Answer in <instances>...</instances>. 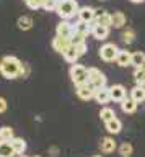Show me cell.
<instances>
[{
    "mask_svg": "<svg viewBox=\"0 0 145 157\" xmlns=\"http://www.w3.org/2000/svg\"><path fill=\"white\" fill-rule=\"evenodd\" d=\"M134 80L137 82V85H143V87H145V66L135 69V72H134Z\"/></svg>",
    "mask_w": 145,
    "mask_h": 157,
    "instance_id": "25",
    "label": "cell"
},
{
    "mask_svg": "<svg viewBox=\"0 0 145 157\" xmlns=\"http://www.w3.org/2000/svg\"><path fill=\"white\" fill-rule=\"evenodd\" d=\"M7 100H5V98H3V97H0V113H5L7 111Z\"/></svg>",
    "mask_w": 145,
    "mask_h": 157,
    "instance_id": "34",
    "label": "cell"
},
{
    "mask_svg": "<svg viewBox=\"0 0 145 157\" xmlns=\"http://www.w3.org/2000/svg\"><path fill=\"white\" fill-rule=\"evenodd\" d=\"M78 20H82V21H86V23H90V21H93L95 20V8L93 7H80L78 10Z\"/></svg>",
    "mask_w": 145,
    "mask_h": 157,
    "instance_id": "12",
    "label": "cell"
},
{
    "mask_svg": "<svg viewBox=\"0 0 145 157\" xmlns=\"http://www.w3.org/2000/svg\"><path fill=\"white\" fill-rule=\"evenodd\" d=\"M95 100L100 103V105H106L108 101H111V88L108 87H101L95 92Z\"/></svg>",
    "mask_w": 145,
    "mask_h": 157,
    "instance_id": "10",
    "label": "cell"
},
{
    "mask_svg": "<svg viewBox=\"0 0 145 157\" xmlns=\"http://www.w3.org/2000/svg\"><path fill=\"white\" fill-rule=\"evenodd\" d=\"M72 44L70 38H64V36H56L54 39H52V48H54V51L64 54V51L67 48H69Z\"/></svg>",
    "mask_w": 145,
    "mask_h": 157,
    "instance_id": "9",
    "label": "cell"
},
{
    "mask_svg": "<svg viewBox=\"0 0 145 157\" xmlns=\"http://www.w3.org/2000/svg\"><path fill=\"white\" fill-rule=\"evenodd\" d=\"M57 36H64V38H70L72 33H74V25L69 23V20H62V21L57 25L56 28Z\"/></svg>",
    "mask_w": 145,
    "mask_h": 157,
    "instance_id": "8",
    "label": "cell"
},
{
    "mask_svg": "<svg viewBox=\"0 0 145 157\" xmlns=\"http://www.w3.org/2000/svg\"><path fill=\"white\" fill-rule=\"evenodd\" d=\"M34 157H39V155H34Z\"/></svg>",
    "mask_w": 145,
    "mask_h": 157,
    "instance_id": "38",
    "label": "cell"
},
{
    "mask_svg": "<svg viewBox=\"0 0 145 157\" xmlns=\"http://www.w3.org/2000/svg\"><path fill=\"white\" fill-rule=\"evenodd\" d=\"M12 146H13V149H15L16 155L25 154V151H26V142H25V139H21V137H13V139H12Z\"/></svg>",
    "mask_w": 145,
    "mask_h": 157,
    "instance_id": "20",
    "label": "cell"
},
{
    "mask_svg": "<svg viewBox=\"0 0 145 157\" xmlns=\"http://www.w3.org/2000/svg\"><path fill=\"white\" fill-rule=\"evenodd\" d=\"M95 92L96 90L90 85V83H82V85L77 87V95H78L80 100H85V101L95 98Z\"/></svg>",
    "mask_w": 145,
    "mask_h": 157,
    "instance_id": "6",
    "label": "cell"
},
{
    "mask_svg": "<svg viewBox=\"0 0 145 157\" xmlns=\"http://www.w3.org/2000/svg\"><path fill=\"white\" fill-rule=\"evenodd\" d=\"M23 2H25L31 10H39V8L44 7V2H46V0H23Z\"/></svg>",
    "mask_w": 145,
    "mask_h": 157,
    "instance_id": "30",
    "label": "cell"
},
{
    "mask_svg": "<svg viewBox=\"0 0 145 157\" xmlns=\"http://www.w3.org/2000/svg\"><path fill=\"white\" fill-rule=\"evenodd\" d=\"M91 34H93L96 39L103 41V39H106V38L109 36V26H104V25L96 23V25H95V28H93V31H91Z\"/></svg>",
    "mask_w": 145,
    "mask_h": 157,
    "instance_id": "14",
    "label": "cell"
},
{
    "mask_svg": "<svg viewBox=\"0 0 145 157\" xmlns=\"http://www.w3.org/2000/svg\"><path fill=\"white\" fill-rule=\"evenodd\" d=\"M137 105H139V103L135 101L134 98H130V97H129V98L125 97L124 100L121 101V108H122V111L127 113V115H132V113L137 110Z\"/></svg>",
    "mask_w": 145,
    "mask_h": 157,
    "instance_id": "16",
    "label": "cell"
},
{
    "mask_svg": "<svg viewBox=\"0 0 145 157\" xmlns=\"http://www.w3.org/2000/svg\"><path fill=\"white\" fill-rule=\"evenodd\" d=\"M130 66H134L135 69L145 66V52H142V51L132 52V62H130Z\"/></svg>",
    "mask_w": 145,
    "mask_h": 157,
    "instance_id": "21",
    "label": "cell"
},
{
    "mask_svg": "<svg viewBox=\"0 0 145 157\" xmlns=\"http://www.w3.org/2000/svg\"><path fill=\"white\" fill-rule=\"evenodd\" d=\"M16 25H18V28H20L21 31H28V29L33 28V20L30 17H20Z\"/></svg>",
    "mask_w": 145,
    "mask_h": 157,
    "instance_id": "23",
    "label": "cell"
},
{
    "mask_svg": "<svg viewBox=\"0 0 145 157\" xmlns=\"http://www.w3.org/2000/svg\"><path fill=\"white\" fill-rule=\"evenodd\" d=\"M78 10H80V7H78L77 0H60L56 12L62 20H70L75 15H78Z\"/></svg>",
    "mask_w": 145,
    "mask_h": 157,
    "instance_id": "2",
    "label": "cell"
},
{
    "mask_svg": "<svg viewBox=\"0 0 145 157\" xmlns=\"http://www.w3.org/2000/svg\"><path fill=\"white\" fill-rule=\"evenodd\" d=\"M86 36H88V34L74 29V33H72V36H70V41L74 46H77V44H80V43H86Z\"/></svg>",
    "mask_w": 145,
    "mask_h": 157,
    "instance_id": "24",
    "label": "cell"
},
{
    "mask_svg": "<svg viewBox=\"0 0 145 157\" xmlns=\"http://www.w3.org/2000/svg\"><path fill=\"white\" fill-rule=\"evenodd\" d=\"M109 88H111V100L113 101L121 103L125 97H127V90H125V87L121 85V83H114V85L109 87Z\"/></svg>",
    "mask_w": 145,
    "mask_h": 157,
    "instance_id": "7",
    "label": "cell"
},
{
    "mask_svg": "<svg viewBox=\"0 0 145 157\" xmlns=\"http://www.w3.org/2000/svg\"><path fill=\"white\" fill-rule=\"evenodd\" d=\"M95 157H100V155H95Z\"/></svg>",
    "mask_w": 145,
    "mask_h": 157,
    "instance_id": "39",
    "label": "cell"
},
{
    "mask_svg": "<svg viewBox=\"0 0 145 157\" xmlns=\"http://www.w3.org/2000/svg\"><path fill=\"white\" fill-rule=\"evenodd\" d=\"M104 13H106V10H103V8H95V20L101 18Z\"/></svg>",
    "mask_w": 145,
    "mask_h": 157,
    "instance_id": "35",
    "label": "cell"
},
{
    "mask_svg": "<svg viewBox=\"0 0 145 157\" xmlns=\"http://www.w3.org/2000/svg\"><path fill=\"white\" fill-rule=\"evenodd\" d=\"M18 157H28V155H25V154H21V155H18Z\"/></svg>",
    "mask_w": 145,
    "mask_h": 157,
    "instance_id": "37",
    "label": "cell"
},
{
    "mask_svg": "<svg viewBox=\"0 0 145 157\" xmlns=\"http://www.w3.org/2000/svg\"><path fill=\"white\" fill-rule=\"evenodd\" d=\"M62 56H64V59H65V61L69 62V64H75L77 61H78V57H80L74 44H70V46L64 51V54H62Z\"/></svg>",
    "mask_w": 145,
    "mask_h": 157,
    "instance_id": "18",
    "label": "cell"
},
{
    "mask_svg": "<svg viewBox=\"0 0 145 157\" xmlns=\"http://www.w3.org/2000/svg\"><path fill=\"white\" fill-rule=\"evenodd\" d=\"M96 23H100V25H104V26H113V18H111V13H108V12H106L104 15H103V17H101V18H98V20H96Z\"/></svg>",
    "mask_w": 145,
    "mask_h": 157,
    "instance_id": "32",
    "label": "cell"
},
{
    "mask_svg": "<svg viewBox=\"0 0 145 157\" xmlns=\"http://www.w3.org/2000/svg\"><path fill=\"white\" fill-rule=\"evenodd\" d=\"M116 62H118V66H121V67L130 66V62H132V52L125 51V49H119L118 56H116Z\"/></svg>",
    "mask_w": 145,
    "mask_h": 157,
    "instance_id": "11",
    "label": "cell"
},
{
    "mask_svg": "<svg viewBox=\"0 0 145 157\" xmlns=\"http://www.w3.org/2000/svg\"><path fill=\"white\" fill-rule=\"evenodd\" d=\"M134 39H135L134 29H130V28L124 29V31H122V41H124L125 44H130V43H134Z\"/></svg>",
    "mask_w": 145,
    "mask_h": 157,
    "instance_id": "29",
    "label": "cell"
},
{
    "mask_svg": "<svg viewBox=\"0 0 145 157\" xmlns=\"http://www.w3.org/2000/svg\"><path fill=\"white\" fill-rule=\"evenodd\" d=\"M119 52V48L113 43H106L100 48V57L103 59L104 62H113L116 61V56Z\"/></svg>",
    "mask_w": 145,
    "mask_h": 157,
    "instance_id": "5",
    "label": "cell"
},
{
    "mask_svg": "<svg viewBox=\"0 0 145 157\" xmlns=\"http://www.w3.org/2000/svg\"><path fill=\"white\" fill-rule=\"evenodd\" d=\"M59 2H60V0H46L42 8H44L46 12H56L57 7H59Z\"/></svg>",
    "mask_w": 145,
    "mask_h": 157,
    "instance_id": "31",
    "label": "cell"
},
{
    "mask_svg": "<svg viewBox=\"0 0 145 157\" xmlns=\"http://www.w3.org/2000/svg\"><path fill=\"white\" fill-rule=\"evenodd\" d=\"M0 74L5 78H16L25 74V67L15 56H5L0 61Z\"/></svg>",
    "mask_w": 145,
    "mask_h": 157,
    "instance_id": "1",
    "label": "cell"
},
{
    "mask_svg": "<svg viewBox=\"0 0 145 157\" xmlns=\"http://www.w3.org/2000/svg\"><path fill=\"white\" fill-rule=\"evenodd\" d=\"M13 129L10 126H2L0 128V141H12L13 139Z\"/></svg>",
    "mask_w": 145,
    "mask_h": 157,
    "instance_id": "26",
    "label": "cell"
},
{
    "mask_svg": "<svg viewBox=\"0 0 145 157\" xmlns=\"http://www.w3.org/2000/svg\"><path fill=\"white\" fill-rule=\"evenodd\" d=\"M86 83H90L95 90H98V88L106 85V75L100 71V69L88 67V82H86Z\"/></svg>",
    "mask_w": 145,
    "mask_h": 157,
    "instance_id": "4",
    "label": "cell"
},
{
    "mask_svg": "<svg viewBox=\"0 0 145 157\" xmlns=\"http://www.w3.org/2000/svg\"><path fill=\"white\" fill-rule=\"evenodd\" d=\"M70 78L72 82L75 83V87L82 85V83H86L88 82V69L82 64H72L70 67Z\"/></svg>",
    "mask_w": 145,
    "mask_h": 157,
    "instance_id": "3",
    "label": "cell"
},
{
    "mask_svg": "<svg viewBox=\"0 0 145 157\" xmlns=\"http://www.w3.org/2000/svg\"><path fill=\"white\" fill-rule=\"evenodd\" d=\"M75 49H77V52H78V56H80V57L83 56V54H86V51H88V48H86V43H80V44H77Z\"/></svg>",
    "mask_w": 145,
    "mask_h": 157,
    "instance_id": "33",
    "label": "cell"
},
{
    "mask_svg": "<svg viewBox=\"0 0 145 157\" xmlns=\"http://www.w3.org/2000/svg\"><path fill=\"white\" fill-rule=\"evenodd\" d=\"M100 118H101V121H109V120H113V118H116L114 115V110H111V108H101V111H100Z\"/></svg>",
    "mask_w": 145,
    "mask_h": 157,
    "instance_id": "27",
    "label": "cell"
},
{
    "mask_svg": "<svg viewBox=\"0 0 145 157\" xmlns=\"http://www.w3.org/2000/svg\"><path fill=\"white\" fill-rule=\"evenodd\" d=\"M130 98H134L137 103H142L145 100V87L143 85H135L130 90Z\"/></svg>",
    "mask_w": 145,
    "mask_h": 157,
    "instance_id": "19",
    "label": "cell"
},
{
    "mask_svg": "<svg viewBox=\"0 0 145 157\" xmlns=\"http://www.w3.org/2000/svg\"><path fill=\"white\" fill-rule=\"evenodd\" d=\"M16 152L12 146V141H0V157H15Z\"/></svg>",
    "mask_w": 145,
    "mask_h": 157,
    "instance_id": "15",
    "label": "cell"
},
{
    "mask_svg": "<svg viewBox=\"0 0 145 157\" xmlns=\"http://www.w3.org/2000/svg\"><path fill=\"white\" fill-rule=\"evenodd\" d=\"M134 152V147L132 144H129V142H122V144L119 146V154L122 157H130Z\"/></svg>",
    "mask_w": 145,
    "mask_h": 157,
    "instance_id": "28",
    "label": "cell"
},
{
    "mask_svg": "<svg viewBox=\"0 0 145 157\" xmlns=\"http://www.w3.org/2000/svg\"><path fill=\"white\" fill-rule=\"evenodd\" d=\"M106 131L109 132V134H119L121 129H122V123H121L118 118H113V120L106 121Z\"/></svg>",
    "mask_w": 145,
    "mask_h": 157,
    "instance_id": "17",
    "label": "cell"
},
{
    "mask_svg": "<svg viewBox=\"0 0 145 157\" xmlns=\"http://www.w3.org/2000/svg\"><path fill=\"white\" fill-rule=\"evenodd\" d=\"M130 2H132V3H142L143 0H130Z\"/></svg>",
    "mask_w": 145,
    "mask_h": 157,
    "instance_id": "36",
    "label": "cell"
},
{
    "mask_svg": "<svg viewBox=\"0 0 145 157\" xmlns=\"http://www.w3.org/2000/svg\"><path fill=\"white\" fill-rule=\"evenodd\" d=\"M100 147H101V152H104V154H111V152L116 151V147H119L116 144V141L113 137H103L100 142Z\"/></svg>",
    "mask_w": 145,
    "mask_h": 157,
    "instance_id": "13",
    "label": "cell"
},
{
    "mask_svg": "<svg viewBox=\"0 0 145 157\" xmlns=\"http://www.w3.org/2000/svg\"><path fill=\"white\" fill-rule=\"evenodd\" d=\"M111 18H113V26L114 28H122L124 25H125V15L122 12L111 13Z\"/></svg>",
    "mask_w": 145,
    "mask_h": 157,
    "instance_id": "22",
    "label": "cell"
}]
</instances>
